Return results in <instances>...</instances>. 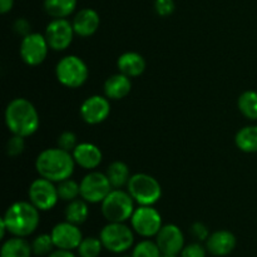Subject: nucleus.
I'll use <instances>...</instances> for the list:
<instances>
[{
	"label": "nucleus",
	"mask_w": 257,
	"mask_h": 257,
	"mask_svg": "<svg viewBox=\"0 0 257 257\" xmlns=\"http://www.w3.org/2000/svg\"><path fill=\"white\" fill-rule=\"evenodd\" d=\"M50 49L54 52H63L68 49L74 39V28L67 18L53 19L45 28L44 33Z\"/></svg>",
	"instance_id": "f8f14e48"
},
{
	"label": "nucleus",
	"mask_w": 257,
	"mask_h": 257,
	"mask_svg": "<svg viewBox=\"0 0 257 257\" xmlns=\"http://www.w3.org/2000/svg\"><path fill=\"white\" fill-rule=\"evenodd\" d=\"M79 113L87 124H99L109 117L110 100L105 95H90L82 103Z\"/></svg>",
	"instance_id": "ddd939ff"
},
{
	"label": "nucleus",
	"mask_w": 257,
	"mask_h": 257,
	"mask_svg": "<svg viewBox=\"0 0 257 257\" xmlns=\"http://www.w3.org/2000/svg\"><path fill=\"white\" fill-rule=\"evenodd\" d=\"M207 248L203 247L200 242H193L186 245L181 251V257H206Z\"/></svg>",
	"instance_id": "f704fd0d"
},
{
	"label": "nucleus",
	"mask_w": 257,
	"mask_h": 257,
	"mask_svg": "<svg viewBox=\"0 0 257 257\" xmlns=\"http://www.w3.org/2000/svg\"><path fill=\"white\" fill-rule=\"evenodd\" d=\"M50 235H52L55 248H62V250H77L83 240L79 226L68 222V221L57 223L52 228Z\"/></svg>",
	"instance_id": "4468645a"
},
{
	"label": "nucleus",
	"mask_w": 257,
	"mask_h": 257,
	"mask_svg": "<svg viewBox=\"0 0 257 257\" xmlns=\"http://www.w3.org/2000/svg\"><path fill=\"white\" fill-rule=\"evenodd\" d=\"M5 125L12 135L27 138L37 133L40 125L39 113L27 98H14L8 103L4 113Z\"/></svg>",
	"instance_id": "f257e3e1"
},
{
	"label": "nucleus",
	"mask_w": 257,
	"mask_h": 257,
	"mask_svg": "<svg viewBox=\"0 0 257 257\" xmlns=\"http://www.w3.org/2000/svg\"><path fill=\"white\" fill-rule=\"evenodd\" d=\"M75 165L87 171H94L102 163L103 153L98 146L89 142L78 143L72 152Z\"/></svg>",
	"instance_id": "f3484780"
},
{
	"label": "nucleus",
	"mask_w": 257,
	"mask_h": 257,
	"mask_svg": "<svg viewBox=\"0 0 257 257\" xmlns=\"http://www.w3.org/2000/svg\"><path fill=\"white\" fill-rule=\"evenodd\" d=\"M64 217L68 222L74 223L77 226L83 225L89 217V207H88L87 201L79 197L77 200L68 202L64 210Z\"/></svg>",
	"instance_id": "412c9836"
},
{
	"label": "nucleus",
	"mask_w": 257,
	"mask_h": 257,
	"mask_svg": "<svg viewBox=\"0 0 257 257\" xmlns=\"http://www.w3.org/2000/svg\"><path fill=\"white\" fill-rule=\"evenodd\" d=\"M33 255L32 243L25 237L13 236L2 246V257H30Z\"/></svg>",
	"instance_id": "4be33fe9"
},
{
	"label": "nucleus",
	"mask_w": 257,
	"mask_h": 257,
	"mask_svg": "<svg viewBox=\"0 0 257 257\" xmlns=\"http://www.w3.org/2000/svg\"><path fill=\"white\" fill-rule=\"evenodd\" d=\"M55 246L50 233H40L32 241L33 255L49 256L54 251Z\"/></svg>",
	"instance_id": "cd10ccee"
},
{
	"label": "nucleus",
	"mask_w": 257,
	"mask_h": 257,
	"mask_svg": "<svg viewBox=\"0 0 257 257\" xmlns=\"http://www.w3.org/2000/svg\"><path fill=\"white\" fill-rule=\"evenodd\" d=\"M28 197L40 212L53 210L59 201V195H58V188L55 183L43 177L37 178L30 183L29 190H28Z\"/></svg>",
	"instance_id": "1a4fd4ad"
},
{
	"label": "nucleus",
	"mask_w": 257,
	"mask_h": 257,
	"mask_svg": "<svg viewBox=\"0 0 257 257\" xmlns=\"http://www.w3.org/2000/svg\"><path fill=\"white\" fill-rule=\"evenodd\" d=\"M25 151V138L22 136L13 135L9 140L7 141V145H5V152L9 157L14 158L18 156L23 155V152Z\"/></svg>",
	"instance_id": "7c9ffc66"
},
{
	"label": "nucleus",
	"mask_w": 257,
	"mask_h": 257,
	"mask_svg": "<svg viewBox=\"0 0 257 257\" xmlns=\"http://www.w3.org/2000/svg\"><path fill=\"white\" fill-rule=\"evenodd\" d=\"M2 218L10 235L28 237L39 226L40 211L30 201H17L8 207Z\"/></svg>",
	"instance_id": "7ed1b4c3"
},
{
	"label": "nucleus",
	"mask_w": 257,
	"mask_h": 257,
	"mask_svg": "<svg viewBox=\"0 0 257 257\" xmlns=\"http://www.w3.org/2000/svg\"><path fill=\"white\" fill-rule=\"evenodd\" d=\"M105 175L113 188H122L124 186L127 187L131 176H132L127 163L122 162V161H114L110 163L107 167Z\"/></svg>",
	"instance_id": "5701e85b"
},
{
	"label": "nucleus",
	"mask_w": 257,
	"mask_h": 257,
	"mask_svg": "<svg viewBox=\"0 0 257 257\" xmlns=\"http://www.w3.org/2000/svg\"><path fill=\"white\" fill-rule=\"evenodd\" d=\"M237 108L243 117L250 120L257 119V92L246 90L238 97Z\"/></svg>",
	"instance_id": "a878e982"
},
{
	"label": "nucleus",
	"mask_w": 257,
	"mask_h": 257,
	"mask_svg": "<svg viewBox=\"0 0 257 257\" xmlns=\"http://www.w3.org/2000/svg\"><path fill=\"white\" fill-rule=\"evenodd\" d=\"M89 69L84 60L78 55H65L55 65V78L67 88H79L85 84Z\"/></svg>",
	"instance_id": "423d86ee"
},
{
	"label": "nucleus",
	"mask_w": 257,
	"mask_h": 257,
	"mask_svg": "<svg viewBox=\"0 0 257 257\" xmlns=\"http://www.w3.org/2000/svg\"><path fill=\"white\" fill-rule=\"evenodd\" d=\"M80 197L88 203H100L113 190L107 175L90 171L80 181Z\"/></svg>",
	"instance_id": "9d476101"
},
{
	"label": "nucleus",
	"mask_w": 257,
	"mask_h": 257,
	"mask_svg": "<svg viewBox=\"0 0 257 257\" xmlns=\"http://www.w3.org/2000/svg\"><path fill=\"white\" fill-rule=\"evenodd\" d=\"M50 47L44 34L40 33H30L27 37L22 38L20 42V58L29 67L40 65L47 59Z\"/></svg>",
	"instance_id": "9b49d317"
},
{
	"label": "nucleus",
	"mask_w": 257,
	"mask_h": 257,
	"mask_svg": "<svg viewBox=\"0 0 257 257\" xmlns=\"http://www.w3.org/2000/svg\"><path fill=\"white\" fill-rule=\"evenodd\" d=\"M147 63L142 54L137 52H125L117 59L118 72L130 78L140 77L145 73Z\"/></svg>",
	"instance_id": "aec40b11"
},
{
	"label": "nucleus",
	"mask_w": 257,
	"mask_h": 257,
	"mask_svg": "<svg viewBox=\"0 0 257 257\" xmlns=\"http://www.w3.org/2000/svg\"><path fill=\"white\" fill-rule=\"evenodd\" d=\"M48 257H77L75 253H73V251L70 250H62V248H57V250L53 251Z\"/></svg>",
	"instance_id": "e433bc0d"
},
{
	"label": "nucleus",
	"mask_w": 257,
	"mask_h": 257,
	"mask_svg": "<svg viewBox=\"0 0 257 257\" xmlns=\"http://www.w3.org/2000/svg\"><path fill=\"white\" fill-rule=\"evenodd\" d=\"M30 29H32V28H30V23L28 22L27 19H24V18H19V19L15 20L14 24H13V30L22 38L30 34V33H32Z\"/></svg>",
	"instance_id": "c9c22d12"
},
{
	"label": "nucleus",
	"mask_w": 257,
	"mask_h": 257,
	"mask_svg": "<svg viewBox=\"0 0 257 257\" xmlns=\"http://www.w3.org/2000/svg\"><path fill=\"white\" fill-rule=\"evenodd\" d=\"M161 250L156 242L151 240H143L133 247V257H161Z\"/></svg>",
	"instance_id": "c756f323"
},
{
	"label": "nucleus",
	"mask_w": 257,
	"mask_h": 257,
	"mask_svg": "<svg viewBox=\"0 0 257 257\" xmlns=\"http://www.w3.org/2000/svg\"><path fill=\"white\" fill-rule=\"evenodd\" d=\"M190 232L198 242H203V241L206 242L211 235L210 231H208V227L203 222L192 223V226L190 227Z\"/></svg>",
	"instance_id": "72a5a7b5"
},
{
	"label": "nucleus",
	"mask_w": 257,
	"mask_h": 257,
	"mask_svg": "<svg viewBox=\"0 0 257 257\" xmlns=\"http://www.w3.org/2000/svg\"><path fill=\"white\" fill-rule=\"evenodd\" d=\"M127 191L138 206H155L162 198L161 183L148 173L131 176Z\"/></svg>",
	"instance_id": "39448f33"
},
{
	"label": "nucleus",
	"mask_w": 257,
	"mask_h": 257,
	"mask_svg": "<svg viewBox=\"0 0 257 257\" xmlns=\"http://www.w3.org/2000/svg\"><path fill=\"white\" fill-rule=\"evenodd\" d=\"M99 238L105 250L123 253L135 243V231L124 222H108L100 231Z\"/></svg>",
	"instance_id": "0eeeda50"
},
{
	"label": "nucleus",
	"mask_w": 257,
	"mask_h": 257,
	"mask_svg": "<svg viewBox=\"0 0 257 257\" xmlns=\"http://www.w3.org/2000/svg\"><path fill=\"white\" fill-rule=\"evenodd\" d=\"M132 89V82L131 78L122 73H115L105 79L103 90L104 95L109 100H120L127 97Z\"/></svg>",
	"instance_id": "6ab92c4d"
},
{
	"label": "nucleus",
	"mask_w": 257,
	"mask_h": 257,
	"mask_svg": "<svg viewBox=\"0 0 257 257\" xmlns=\"http://www.w3.org/2000/svg\"><path fill=\"white\" fill-rule=\"evenodd\" d=\"M236 236L231 231L227 230H218L215 231L210 235V237L206 241V248L213 256L223 257L227 256L235 250Z\"/></svg>",
	"instance_id": "a211bd4d"
},
{
	"label": "nucleus",
	"mask_w": 257,
	"mask_h": 257,
	"mask_svg": "<svg viewBox=\"0 0 257 257\" xmlns=\"http://www.w3.org/2000/svg\"><path fill=\"white\" fill-rule=\"evenodd\" d=\"M122 257H133L132 255H131V256H122Z\"/></svg>",
	"instance_id": "a19ab883"
},
{
	"label": "nucleus",
	"mask_w": 257,
	"mask_h": 257,
	"mask_svg": "<svg viewBox=\"0 0 257 257\" xmlns=\"http://www.w3.org/2000/svg\"><path fill=\"white\" fill-rule=\"evenodd\" d=\"M77 146H78L77 135H75L74 132H72V131H64V132H62L59 136H58L57 147L72 153Z\"/></svg>",
	"instance_id": "2f4dec72"
},
{
	"label": "nucleus",
	"mask_w": 257,
	"mask_h": 257,
	"mask_svg": "<svg viewBox=\"0 0 257 257\" xmlns=\"http://www.w3.org/2000/svg\"><path fill=\"white\" fill-rule=\"evenodd\" d=\"M156 243L162 255H178L185 247V236L177 225H163L156 235Z\"/></svg>",
	"instance_id": "2eb2a0df"
},
{
	"label": "nucleus",
	"mask_w": 257,
	"mask_h": 257,
	"mask_svg": "<svg viewBox=\"0 0 257 257\" xmlns=\"http://www.w3.org/2000/svg\"><path fill=\"white\" fill-rule=\"evenodd\" d=\"M45 13L53 19L68 18L74 13L77 8V0H44Z\"/></svg>",
	"instance_id": "b1692460"
},
{
	"label": "nucleus",
	"mask_w": 257,
	"mask_h": 257,
	"mask_svg": "<svg viewBox=\"0 0 257 257\" xmlns=\"http://www.w3.org/2000/svg\"><path fill=\"white\" fill-rule=\"evenodd\" d=\"M103 243L100 238L85 237L83 238L77 251L79 257H98L103 250Z\"/></svg>",
	"instance_id": "c85d7f7f"
},
{
	"label": "nucleus",
	"mask_w": 257,
	"mask_h": 257,
	"mask_svg": "<svg viewBox=\"0 0 257 257\" xmlns=\"http://www.w3.org/2000/svg\"><path fill=\"white\" fill-rule=\"evenodd\" d=\"M161 257H178V255H162Z\"/></svg>",
	"instance_id": "ea45409f"
},
{
	"label": "nucleus",
	"mask_w": 257,
	"mask_h": 257,
	"mask_svg": "<svg viewBox=\"0 0 257 257\" xmlns=\"http://www.w3.org/2000/svg\"><path fill=\"white\" fill-rule=\"evenodd\" d=\"M14 7V0H0V13L7 14Z\"/></svg>",
	"instance_id": "4c0bfd02"
},
{
	"label": "nucleus",
	"mask_w": 257,
	"mask_h": 257,
	"mask_svg": "<svg viewBox=\"0 0 257 257\" xmlns=\"http://www.w3.org/2000/svg\"><path fill=\"white\" fill-rule=\"evenodd\" d=\"M175 0H155V10L157 15L167 18L175 13Z\"/></svg>",
	"instance_id": "473e14b6"
},
{
	"label": "nucleus",
	"mask_w": 257,
	"mask_h": 257,
	"mask_svg": "<svg viewBox=\"0 0 257 257\" xmlns=\"http://www.w3.org/2000/svg\"><path fill=\"white\" fill-rule=\"evenodd\" d=\"M7 232H9V231H8V227L7 225H5L4 220L2 218V220H0V237L4 238L5 235H7Z\"/></svg>",
	"instance_id": "58836bf2"
},
{
	"label": "nucleus",
	"mask_w": 257,
	"mask_h": 257,
	"mask_svg": "<svg viewBox=\"0 0 257 257\" xmlns=\"http://www.w3.org/2000/svg\"><path fill=\"white\" fill-rule=\"evenodd\" d=\"M72 24L75 35L80 38H89L99 29L100 17L92 8H84L74 15Z\"/></svg>",
	"instance_id": "dca6fc26"
},
{
	"label": "nucleus",
	"mask_w": 257,
	"mask_h": 257,
	"mask_svg": "<svg viewBox=\"0 0 257 257\" xmlns=\"http://www.w3.org/2000/svg\"><path fill=\"white\" fill-rule=\"evenodd\" d=\"M135 200L122 188H113L100 202L102 215L108 222H125L135 212Z\"/></svg>",
	"instance_id": "20e7f679"
},
{
	"label": "nucleus",
	"mask_w": 257,
	"mask_h": 257,
	"mask_svg": "<svg viewBox=\"0 0 257 257\" xmlns=\"http://www.w3.org/2000/svg\"><path fill=\"white\" fill-rule=\"evenodd\" d=\"M236 147L245 153L257 152V125H246L235 136Z\"/></svg>",
	"instance_id": "393cba45"
},
{
	"label": "nucleus",
	"mask_w": 257,
	"mask_h": 257,
	"mask_svg": "<svg viewBox=\"0 0 257 257\" xmlns=\"http://www.w3.org/2000/svg\"><path fill=\"white\" fill-rule=\"evenodd\" d=\"M74 168L75 161L72 153L59 147L42 151L35 160V171L39 177L47 178L54 183L72 177Z\"/></svg>",
	"instance_id": "f03ea898"
},
{
	"label": "nucleus",
	"mask_w": 257,
	"mask_h": 257,
	"mask_svg": "<svg viewBox=\"0 0 257 257\" xmlns=\"http://www.w3.org/2000/svg\"><path fill=\"white\" fill-rule=\"evenodd\" d=\"M162 226V216L153 206H138L131 217V227L146 238L156 237Z\"/></svg>",
	"instance_id": "6e6552de"
},
{
	"label": "nucleus",
	"mask_w": 257,
	"mask_h": 257,
	"mask_svg": "<svg viewBox=\"0 0 257 257\" xmlns=\"http://www.w3.org/2000/svg\"><path fill=\"white\" fill-rule=\"evenodd\" d=\"M57 188L59 200L64 202H70L80 197V185L77 181L72 180V177L58 183Z\"/></svg>",
	"instance_id": "bb28decb"
}]
</instances>
